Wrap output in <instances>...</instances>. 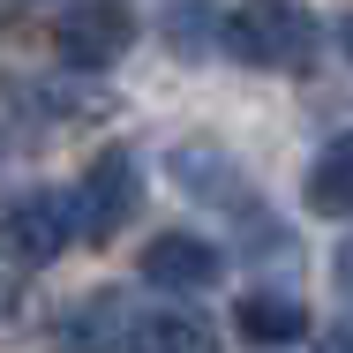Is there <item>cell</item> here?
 I'll return each mask as SVG.
<instances>
[{
    "label": "cell",
    "instance_id": "6da1fadb",
    "mask_svg": "<svg viewBox=\"0 0 353 353\" xmlns=\"http://www.w3.org/2000/svg\"><path fill=\"white\" fill-rule=\"evenodd\" d=\"M316 46H323V30H316V15L301 0H241L225 15V53L241 68L301 75V68H316Z\"/></svg>",
    "mask_w": 353,
    "mask_h": 353
},
{
    "label": "cell",
    "instance_id": "7a4b0ae2",
    "mask_svg": "<svg viewBox=\"0 0 353 353\" xmlns=\"http://www.w3.org/2000/svg\"><path fill=\"white\" fill-rule=\"evenodd\" d=\"M143 203V165L128 143H105L90 165H83V181H75V241H90V248H105Z\"/></svg>",
    "mask_w": 353,
    "mask_h": 353
},
{
    "label": "cell",
    "instance_id": "3957f363",
    "mask_svg": "<svg viewBox=\"0 0 353 353\" xmlns=\"http://www.w3.org/2000/svg\"><path fill=\"white\" fill-rule=\"evenodd\" d=\"M68 241H75V203L68 196L23 188V196L0 203V248H8V263H53V256H68Z\"/></svg>",
    "mask_w": 353,
    "mask_h": 353
},
{
    "label": "cell",
    "instance_id": "277c9868",
    "mask_svg": "<svg viewBox=\"0 0 353 353\" xmlns=\"http://www.w3.org/2000/svg\"><path fill=\"white\" fill-rule=\"evenodd\" d=\"M128 38H136V15L121 0H75L68 15L53 23V46H61L68 68H113L128 53Z\"/></svg>",
    "mask_w": 353,
    "mask_h": 353
},
{
    "label": "cell",
    "instance_id": "5b68a950",
    "mask_svg": "<svg viewBox=\"0 0 353 353\" xmlns=\"http://www.w3.org/2000/svg\"><path fill=\"white\" fill-rule=\"evenodd\" d=\"M218 271H225V256L203 233H158L143 248V285H158V293H203L218 285Z\"/></svg>",
    "mask_w": 353,
    "mask_h": 353
},
{
    "label": "cell",
    "instance_id": "8992f818",
    "mask_svg": "<svg viewBox=\"0 0 353 353\" xmlns=\"http://www.w3.org/2000/svg\"><path fill=\"white\" fill-rule=\"evenodd\" d=\"M128 331H136V316H128V301L113 293V285H98V293H83V308L61 316V353H128Z\"/></svg>",
    "mask_w": 353,
    "mask_h": 353
},
{
    "label": "cell",
    "instance_id": "52a82bcc",
    "mask_svg": "<svg viewBox=\"0 0 353 353\" xmlns=\"http://www.w3.org/2000/svg\"><path fill=\"white\" fill-rule=\"evenodd\" d=\"M233 331H241L256 353L263 346H293V339H308V308H301L293 293H241Z\"/></svg>",
    "mask_w": 353,
    "mask_h": 353
},
{
    "label": "cell",
    "instance_id": "ba28073f",
    "mask_svg": "<svg viewBox=\"0 0 353 353\" xmlns=\"http://www.w3.org/2000/svg\"><path fill=\"white\" fill-rule=\"evenodd\" d=\"M128 353H218V339H211V323H203V316L165 308V316H136Z\"/></svg>",
    "mask_w": 353,
    "mask_h": 353
},
{
    "label": "cell",
    "instance_id": "9c48e42d",
    "mask_svg": "<svg viewBox=\"0 0 353 353\" xmlns=\"http://www.w3.org/2000/svg\"><path fill=\"white\" fill-rule=\"evenodd\" d=\"M308 211L353 218V136H339V143L316 150V165H308Z\"/></svg>",
    "mask_w": 353,
    "mask_h": 353
},
{
    "label": "cell",
    "instance_id": "30bf717a",
    "mask_svg": "<svg viewBox=\"0 0 353 353\" xmlns=\"http://www.w3.org/2000/svg\"><path fill=\"white\" fill-rule=\"evenodd\" d=\"M316 353H353V323H331V331L316 339Z\"/></svg>",
    "mask_w": 353,
    "mask_h": 353
},
{
    "label": "cell",
    "instance_id": "8fae6325",
    "mask_svg": "<svg viewBox=\"0 0 353 353\" xmlns=\"http://www.w3.org/2000/svg\"><path fill=\"white\" fill-rule=\"evenodd\" d=\"M339 293H353V241L339 248Z\"/></svg>",
    "mask_w": 353,
    "mask_h": 353
},
{
    "label": "cell",
    "instance_id": "7c38bea8",
    "mask_svg": "<svg viewBox=\"0 0 353 353\" xmlns=\"http://www.w3.org/2000/svg\"><path fill=\"white\" fill-rule=\"evenodd\" d=\"M263 353H279V346H263Z\"/></svg>",
    "mask_w": 353,
    "mask_h": 353
}]
</instances>
